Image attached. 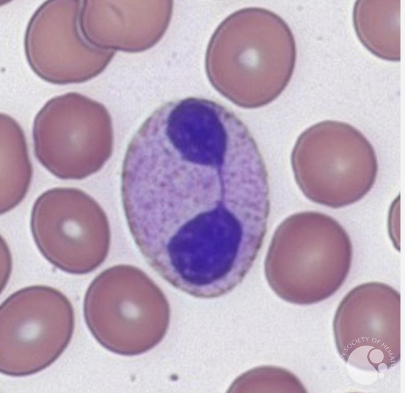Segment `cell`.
<instances>
[{"label": "cell", "mask_w": 405, "mask_h": 393, "mask_svg": "<svg viewBox=\"0 0 405 393\" xmlns=\"http://www.w3.org/2000/svg\"><path fill=\"white\" fill-rule=\"evenodd\" d=\"M296 47L287 23L259 7L234 12L219 25L206 54L213 87L231 102L254 109L275 100L289 83Z\"/></svg>", "instance_id": "obj_1"}, {"label": "cell", "mask_w": 405, "mask_h": 393, "mask_svg": "<svg viewBox=\"0 0 405 393\" xmlns=\"http://www.w3.org/2000/svg\"><path fill=\"white\" fill-rule=\"evenodd\" d=\"M86 324L106 349L126 356L156 346L170 322L168 301L143 271L119 265L101 272L90 283L83 300Z\"/></svg>", "instance_id": "obj_2"}, {"label": "cell", "mask_w": 405, "mask_h": 393, "mask_svg": "<svg viewBox=\"0 0 405 393\" xmlns=\"http://www.w3.org/2000/svg\"><path fill=\"white\" fill-rule=\"evenodd\" d=\"M295 179L312 201L343 207L363 198L378 172L375 150L366 137L345 122L325 120L306 129L291 154Z\"/></svg>", "instance_id": "obj_3"}, {"label": "cell", "mask_w": 405, "mask_h": 393, "mask_svg": "<svg viewBox=\"0 0 405 393\" xmlns=\"http://www.w3.org/2000/svg\"><path fill=\"white\" fill-rule=\"evenodd\" d=\"M70 300L54 288L33 285L10 295L1 306V371L11 376L39 372L54 362L72 337Z\"/></svg>", "instance_id": "obj_4"}, {"label": "cell", "mask_w": 405, "mask_h": 393, "mask_svg": "<svg viewBox=\"0 0 405 393\" xmlns=\"http://www.w3.org/2000/svg\"><path fill=\"white\" fill-rule=\"evenodd\" d=\"M30 228L43 257L69 274L83 275L100 266L108 254L110 228L94 199L71 188L43 193L32 209Z\"/></svg>", "instance_id": "obj_5"}, {"label": "cell", "mask_w": 405, "mask_h": 393, "mask_svg": "<svg viewBox=\"0 0 405 393\" xmlns=\"http://www.w3.org/2000/svg\"><path fill=\"white\" fill-rule=\"evenodd\" d=\"M400 1H358L353 21L363 45L378 57L398 61L400 50Z\"/></svg>", "instance_id": "obj_6"}, {"label": "cell", "mask_w": 405, "mask_h": 393, "mask_svg": "<svg viewBox=\"0 0 405 393\" xmlns=\"http://www.w3.org/2000/svg\"><path fill=\"white\" fill-rule=\"evenodd\" d=\"M1 290L5 287L8 282L12 268L11 254L5 240L1 238Z\"/></svg>", "instance_id": "obj_7"}]
</instances>
